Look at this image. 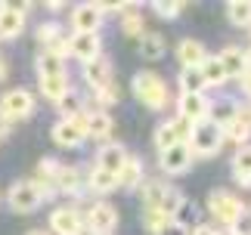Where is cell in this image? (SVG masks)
Segmentation results:
<instances>
[{"mask_svg":"<svg viewBox=\"0 0 251 235\" xmlns=\"http://www.w3.org/2000/svg\"><path fill=\"white\" fill-rule=\"evenodd\" d=\"M59 167H62V164L56 161V158H41V161H37V180L53 186V180H56V173H59Z\"/></svg>","mask_w":251,"mask_h":235,"instance_id":"obj_36","label":"cell"},{"mask_svg":"<svg viewBox=\"0 0 251 235\" xmlns=\"http://www.w3.org/2000/svg\"><path fill=\"white\" fill-rule=\"evenodd\" d=\"M69 53L81 62H96L102 56V44H100V34H72L69 37Z\"/></svg>","mask_w":251,"mask_h":235,"instance_id":"obj_11","label":"cell"},{"mask_svg":"<svg viewBox=\"0 0 251 235\" xmlns=\"http://www.w3.org/2000/svg\"><path fill=\"white\" fill-rule=\"evenodd\" d=\"M226 235H233V232H226Z\"/></svg>","mask_w":251,"mask_h":235,"instance_id":"obj_51","label":"cell"},{"mask_svg":"<svg viewBox=\"0 0 251 235\" xmlns=\"http://www.w3.org/2000/svg\"><path fill=\"white\" fill-rule=\"evenodd\" d=\"M28 235H50V232H47V229H31Z\"/></svg>","mask_w":251,"mask_h":235,"instance_id":"obj_48","label":"cell"},{"mask_svg":"<svg viewBox=\"0 0 251 235\" xmlns=\"http://www.w3.org/2000/svg\"><path fill=\"white\" fill-rule=\"evenodd\" d=\"M152 9L161 16V19H177L180 16V9H183V3H174V0H158V3H152Z\"/></svg>","mask_w":251,"mask_h":235,"instance_id":"obj_39","label":"cell"},{"mask_svg":"<svg viewBox=\"0 0 251 235\" xmlns=\"http://www.w3.org/2000/svg\"><path fill=\"white\" fill-rule=\"evenodd\" d=\"M199 71H201V77H205V87H220V84H226V74H224V68H220L217 56H208L205 62L199 65Z\"/></svg>","mask_w":251,"mask_h":235,"instance_id":"obj_30","label":"cell"},{"mask_svg":"<svg viewBox=\"0 0 251 235\" xmlns=\"http://www.w3.org/2000/svg\"><path fill=\"white\" fill-rule=\"evenodd\" d=\"M233 173L251 176V145H242V149L233 155Z\"/></svg>","mask_w":251,"mask_h":235,"instance_id":"obj_38","label":"cell"},{"mask_svg":"<svg viewBox=\"0 0 251 235\" xmlns=\"http://www.w3.org/2000/svg\"><path fill=\"white\" fill-rule=\"evenodd\" d=\"M165 189H168V186L158 183V180H146V183H143V198H146V208H158Z\"/></svg>","mask_w":251,"mask_h":235,"instance_id":"obj_35","label":"cell"},{"mask_svg":"<svg viewBox=\"0 0 251 235\" xmlns=\"http://www.w3.org/2000/svg\"><path fill=\"white\" fill-rule=\"evenodd\" d=\"M44 198H47V195L41 192V186H37L34 180H19V183L9 186V192H6V201H9V208H13L16 213L37 211Z\"/></svg>","mask_w":251,"mask_h":235,"instance_id":"obj_3","label":"cell"},{"mask_svg":"<svg viewBox=\"0 0 251 235\" xmlns=\"http://www.w3.org/2000/svg\"><path fill=\"white\" fill-rule=\"evenodd\" d=\"M236 115H239V102L236 99H214L208 105V121H214L217 127L229 124Z\"/></svg>","mask_w":251,"mask_h":235,"instance_id":"obj_23","label":"cell"},{"mask_svg":"<svg viewBox=\"0 0 251 235\" xmlns=\"http://www.w3.org/2000/svg\"><path fill=\"white\" fill-rule=\"evenodd\" d=\"M37 84H41V93L47 96V99L59 102L65 93H72V81L69 74H56V77H37Z\"/></svg>","mask_w":251,"mask_h":235,"instance_id":"obj_21","label":"cell"},{"mask_svg":"<svg viewBox=\"0 0 251 235\" xmlns=\"http://www.w3.org/2000/svg\"><path fill=\"white\" fill-rule=\"evenodd\" d=\"M171 124H174V130H177V140H180V142H186V140H189L192 124H189V121H183V118H177V121H171Z\"/></svg>","mask_w":251,"mask_h":235,"instance_id":"obj_42","label":"cell"},{"mask_svg":"<svg viewBox=\"0 0 251 235\" xmlns=\"http://www.w3.org/2000/svg\"><path fill=\"white\" fill-rule=\"evenodd\" d=\"M158 235H189V229H186V223H180V220H168L165 229H161Z\"/></svg>","mask_w":251,"mask_h":235,"instance_id":"obj_41","label":"cell"},{"mask_svg":"<svg viewBox=\"0 0 251 235\" xmlns=\"http://www.w3.org/2000/svg\"><path fill=\"white\" fill-rule=\"evenodd\" d=\"M177 130H174V124L165 121V124H158V130H155V145H158V152H165L171 149V145H177Z\"/></svg>","mask_w":251,"mask_h":235,"instance_id":"obj_34","label":"cell"},{"mask_svg":"<svg viewBox=\"0 0 251 235\" xmlns=\"http://www.w3.org/2000/svg\"><path fill=\"white\" fill-rule=\"evenodd\" d=\"M208 105H211V99L205 93H180L177 112H180L183 121L196 124V121H205V118H208Z\"/></svg>","mask_w":251,"mask_h":235,"instance_id":"obj_12","label":"cell"},{"mask_svg":"<svg viewBox=\"0 0 251 235\" xmlns=\"http://www.w3.org/2000/svg\"><path fill=\"white\" fill-rule=\"evenodd\" d=\"M121 31L127 37H143L146 34V19H143L140 13H127L121 19Z\"/></svg>","mask_w":251,"mask_h":235,"instance_id":"obj_33","label":"cell"},{"mask_svg":"<svg viewBox=\"0 0 251 235\" xmlns=\"http://www.w3.org/2000/svg\"><path fill=\"white\" fill-rule=\"evenodd\" d=\"M220 130H224V142H236L239 149H242V145L248 142V136H251V127H248V124H245L239 115H236L229 124H224Z\"/></svg>","mask_w":251,"mask_h":235,"instance_id":"obj_26","label":"cell"},{"mask_svg":"<svg viewBox=\"0 0 251 235\" xmlns=\"http://www.w3.org/2000/svg\"><path fill=\"white\" fill-rule=\"evenodd\" d=\"M31 112H34V96L28 93L25 87H16V90L3 93V99H0V115H3L9 124L31 118Z\"/></svg>","mask_w":251,"mask_h":235,"instance_id":"obj_6","label":"cell"},{"mask_svg":"<svg viewBox=\"0 0 251 235\" xmlns=\"http://www.w3.org/2000/svg\"><path fill=\"white\" fill-rule=\"evenodd\" d=\"M65 59L56 56L50 50H41L37 53V77H56V74H65Z\"/></svg>","mask_w":251,"mask_h":235,"instance_id":"obj_24","label":"cell"},{"mask_svg":"<svg viewBox=\"0 0 251 235\" xmlns=\"http://www.w3.org/2000/svg\"><path fill=\"white\" fill-rule=\"evenodd\" d=\"M239 87H242V93L251 99V71H245L242 77H239Z\"/></svg>","mask_w":251,"mask_h":235,"instance_id":"obj_43","label":"cell"},{"mask_svg":"<svg viewBox=\"0 0 251 235\" xmlns=\"http://www.w3.org/2000/svg\"><path fill=\"white\" fill-rule=\"evenodd\" d=\"M56 109L62 112V121H69V118H75V115H81V112H84V102H81V96L72 90V93H65L62 99L56 102Z\"/></svg>","mask_w":251,"mask_h":235,"instance_id":"obj_32","label":"cell"},{"mask_svg":"<svg viewBox=\"0 0 251 235\" xmlns=\"http://www.w3.org/2000/svg\"><path fill=\"white\" fill-rule=\"evenodd\" d=\"M177 59H180V65H183V68H199V65L208 59V53H205V44L192 41V37H186V41H180V47H177Z\"/></svg>","mask_w":251,"mask_h":235,"instance_id":"obj_19","label":"cell"},{"mask_svg":"<svg viewBox=\"0 0 251 235\" xmlns=\"http://www.w3.org/2000/svg\"><path fill=\"white\" fill-rule=\"evenodd\" d=\"M208 211H211V217L220 220V223H224V226L229 229V226H233V223L239 220V213L245 211V204L239 201L233 192H226V189H214V192L208 195Z\"/></svg>","mask_w":251,"mask_h":235,"instance_id":"obj_4","label":"cell"},{"mask_svg":"<svg viewBox=\"0 0 251 235\" xmlns=\"http://www.w3.org/2000/svg\"><path fill=\"white\" fill-rule=\"evenodd\" d=\"M189 152H192V158H214V155L220 152V145H224V130L214 124V121H196L192 124V130H189Z\"/></svg>","mask_w":251,"mask_h":235,"instance_id":"obj_1","label":"cell"},{"mask_svg":"<svg viewBox=\"0 0 251 235\" xmlns=\"http://www.w3.org/2000/svg\"><path fill=\"white\" fill-rule=\"evenodd\" d=\"M87 186H90L93 192H100V195H109V192L118 189V176H115V173H105L100 167H93L90 176H87Z\"/></svg>","mask_w":251,"mask_h":235,"instance_id":"obj_27","label":"cell"},{"mask_svg":"<svg viewBox=\"0 0 251 235\" xmlns=\"http://www.w3.org/2000/svg\"><path fill=\"white\" fill-rule=\"evenodd\" d=\"M180 208H183V192L180 189H165V195H161V201H158V208L155 211H161L168 220H177V213H180Z\"/></svg>","mask_w":251,"mask_h":235,"instance_id":"obj_28","label":"cell"},{"mask_svg":"<svg viewBox=\"0 0 251 235\" xmlns=\"http://www.w3.org/2000/svg\"><path fill=\"white\" fill-rule=\"evenodd\" d=\"M158 167L171 173V176H180V173H186L192 167V152H189V145L186 142H177V145H171V149L165 152H158Z\"/></svg>","mask_w":251,"mask_h":235,"instance_id":"obj_7","label":"cell"},{"mask_svg":"<svg viewBox=\"0 0 251 235\" xmlns=\"http://www.w3.org/2000/svg\"><path fill=\"white\" fill-rule=\"evenodd\" d=\"M102 25V9L100 3H78L72 9V28L75 34H100Z\"/></svg>","mask_w":251,"mask_h":235,"instance_id":"obj_9","label":"cell"},{"mask_svg":"<svg viewBox=\"0 0 251 235\" xmlns=\"http://www.w3.org/2000/svg\"><path fill=\"white\" fill-rule=\"evenodd\" d=\"M84 77H87V84L93 87L96 93L105 90V87H112V62L109 59H96V62H87L84 65Z\"/></svg>","mask_w":251,"mask_h":235,"instance_id":"obj_16","label":"cell"},{"mask_svg":"<svg viewBox=\"0 0 251 235\" xmlns=\"http://www.w3.org/2000/svg\"><path fill=\"white\" fill-rule=\"evenodd\" d=\"M6 77V62H0V81Z\"/></svg>","mask_w":251,"mask_h":235,"instance_id":"obj_49","label":"cell"},{"mask_svg":"<svg viewBox=\"0 0 251 235\" xmlns=\"http://www.w3.org/2000/svg\"><path fill=\"white\" fill-rule=\"evenodd\" d=\"M112 133V118L105 112H87V136L93 140H109Z\"/></svg>","mask_w":251,"mask_h":235,"instance_id":"obj_25","label":"cell"},{"mask_svg":"<svg viewBox=\"0 0 251 235\" xmlns=\"http://www.w3.org/2000/svg\"><path fill=\"white\" fill-rule=\"evenodd\" d=\"M245 68H248V71H251V50L245 53Z\"/></svg>","mask_w":251,"mask_h":235,"instance_id":"obj_50","label":"cell"},{"mask_svg":"<svg viewBox=\"0 0 251 235\" xmlns=\"http://www.w3.org/2000/svg\"><path fill=\"white\" fill-rule=\"evenodd\" d=\"M118 186H121V189H127V192H133V189H140V186H143V161L137 158V155H127L124 167L118 170Z\"/></svg>","mask_w":251,"mask_h":235,"instance_id":"obj_18","label":"cell"},{"mask_svg":"<svg viewBox=\"0 0 251 235\" xmlns=\"http://www.w3.org/2000/svg\"><path fill=\"white\" fill-rule=\"evenodd\" d=\"M189 235H220V232H217V229H211V226H196Z\"/></svg>","mask_w":251,"mask_h":235,"instance_id":"obj_45","label":"cell"},{"mask_svg":"<svg viewBox=\"0 0 251 235\" xmlns=\"http://www.w3.org/2000/svg\"><path fill=\"white\" fill-rule=\"evenodd\" d=\"M37 41L44 44V50H50L56 56H62V59L69 56V37H62V31H59L56 22H47V25L37 28Z\"/></svg>","mask_w":251,"mask_h":235,"instance_id":"obj_15","label":"cell"},{"mask_svg":"<svg viewBox=\"0 0 251 235\" xmlns=\"http://www.w3.org/2000/svg\"><path fill=\"white\" fill-rule=\"evenodd\" d=\"M53 189L56 192H62V195H81V173L78 167H59V173H56V180H53Z\"/></svg>","mask_w":251,"mask_h":235,"instance_id":"obj_22","label":"cell"},{"mask_svg":"<svg viewBox=\"0 0 251 235\" xmlns=\"http://www.w3.org/2000/svg\"><path fill=\"white\" fill-rule=\"evenodd\" d=\"M180 90L183 93H205V77L199 68H183L180 71Z\"/></svg>","mask_w":251,"mask_h":235,"instance_id":"obj_31","label":"cell"},{"mask_svg":"<svg viewBox=\"0 0 251 235\" xmlns=\"http://www.w3.org/2000/svg\"><path fill=\"white\" fill-rule=\"evenodd\" d=\"M81 226H84V217L75 208H56L50 213V229L56 235H81Z\"/></svg>","mask_w":251,"mask_h":235,"instance_id":"obj_13","label":"cell"},{"mask_svg":"<svg viewBox=\"0 0 251 235\" xmlns=\"http://www.w3.org/2000/svg\"><path fill=\"white\" fill-rule=\"evenodd\" d=\"M133 93H137V99L152 112H161L168 105V84L161 81L155 71H140L133 77Z\"/></svg>","mask_w":251,"mask_h":235,"instance_id":"obj_2","label":"cell"},{"mask_svg":"<svg viewBox=\"0 0 251 235\" xmlns=\"http://www.w3.org/2000/svg\"><path fill=\"white\" fill-rule=\"evenodd\" d=\"M25 9L28 6H16V3H0V37L13 41L25 31Z\"/></svg>","mask_w":251,"mask_h":235,"instance_id":"obj_10","label":"cell"},{"mask_svg":"<svg viewBox=\"0 0 251 235\" xmlns=\"http://www.w3.org/2000/svg\"><path fill=\"white\" fill-rule=\"evenodd\" d=\"M9 133V121H6V118L3 115H0V140H3V136Z\"/></svg>","mask_w":251,"mask_h":235,"instance_id":"obj_46","label":"cell"},{"mask_svg":"<svg viewBox=\"0 0 251 235\" xmlns=\"http://www.w3.org/2000/svg\"><path fill=\"white\" fill-rule=\"evenodd\" d=\"M229 232L233 235H251V208H245L242 213H239V220L229 226Z\"/></svg>","mask_w":251,"mask_h":235,"instance_id":"obj_40","label":"cell"},{"mask_svg":"<svg viewBox=\"0 0 251 235\" xmlns=\"http://www.w3.org/2000/svg\"><path fill=\"white\" fill-rule=\"evenodd\" d=\"M236 183H239V186H248V189H251V176H242V173H236Z\"/></svg>","mask_w":251,"mask_h":235,"instance_id":"obj_47","label":"cell"},{"mask_svg":"<svg viewBox=\"0 0 251 235\" xmlns=\"http://www.w3.org/2000/svg\"><path fill=\"white\" fill-rule=\"evenodd\" d=\"M87 226H90V235H112L118 226V213L109 201H96L87 211Z\"/></svg>","mask_w":251,"mask_h":235,"instance_id":"obj_8","label":"cell"},{"mask_svg":"<svg viewBox=\"0 0 251 235\" xmlns=\"http://www.w3.org/2000/svg\"><path fill=\"white\" fill-rule=\"evenodd\" d=\"M226 19L236 28H251V0H233L226 6Z\"/></svg>","mask_w":251,"mask_h":235,"instance_id":"obj_29","label":"cell"},{"mask_svg":"<svg viewBox=\"0 0 251 235\" xmlns=\"http://www.w3.org/2000/svg\"><path fill=\"white\" fill-rule=\"evenodd\" d=\"M239 118H242V121L251 127V102H248V105H239Z\"/></svg>","mask_w":251,"mask_h":235,"instance_id":"obj_44","label":"cell"},{"mask_svg":"<svg viewBox=\"0 0 251 235\" xmlns=\"http://www.w3.org/2000/svg\"><path fill=\"white\" fill-rule=\"evenodd\" d=\"M84 140H87V112L69 118V121H59L53 127V142L59 149H78Z\"/></svg>","mask_w":251,"mask_h":235,"instance_id":"obj_5","label":"cell"},{"mask_svg":"<svg viewBox=\"0 0 251 235\" xmlns=\"http://www.w3.org/2000/svg\"><path fill=\"white\" fill-rule=\"evenodd\" d=\"M124 161H127V149H124L121 142H105L100 152H96V167L105 170V173H115L124 167Z\"/></svg>","mask_w":251,"mask_h":235,"instance_id":"obj_14","label":"cell"},{"mask_svg":"<svg viewBox=\"0 0 251 235\" xmlns=\"http://www.w3.org/2000/svg\"><path fill=\"white\" fill-rule=\"evenodd\" d=\"M165 223H168V217L161 211H155V208H146V213H143V226H146L152 235H158L161 229H165Z\"/></svg>","mask_w":251,"mask_h":235,"instance_id":"obj_37","label":"cell"},{"mask_svg":"<svg viewBox=\"0 0 251 235\" xmlns=\"http://www.w3.org/2000/svg\"><path fill=\"white\" fill-rule=\"evenodd\" d=\"M165 53H168V41H165V34L149 31V34H143V37H140V56L146 59V62H155V59H161Z\"/></svg>","mask_w":251,"mask_h":235,"instance_id":"obj_20","label":"cell"},{"mask_svg":"<svg viewBox=\"0 0 251 235\" xmlns=\"http://www.w3.org/2000/svg\"><path fill=\"white\" fill-rule=\"evenodd\" d=\"M217 62H220V68H224L226 81H229V77H242L248 71V68H245V53L239 50V47H224L220 56H217Z\"/></svg>","mask_w":251,"mask_h":235,"instance_id":"obj_17","label":"cell"}]
</instances>
